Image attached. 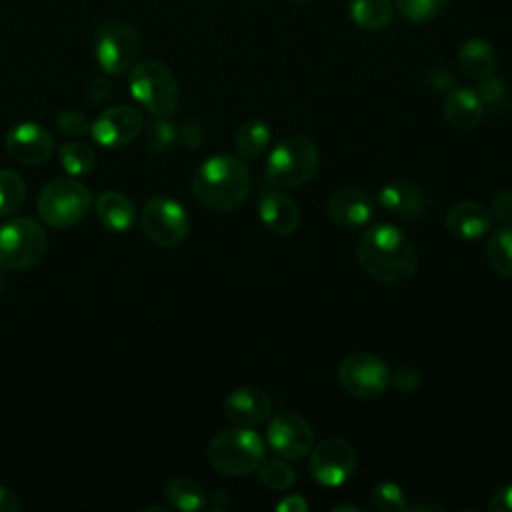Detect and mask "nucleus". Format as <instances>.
I'll list each match as a JSON object with an SVG mask.
<instances>
[{"mask_svg": "<svg viewBox=\"0 0 512 512\" xmlns=\"http://www.w3.org/2000/svg\"><path fill=\"white\" fill-rule=\"evenodd\" d=\"M356 258L368 276L384 284H404L416 274L414 246L392 224H374L364 230L356 242Z\"/></svg>", "mask_w": 512, "mask_h": 512, "instance_id": "nucleus-1", "label": "nucleus"}, {"mask_svg": "<svg viewBox=\"0 0 512 512\" xmlns=\"http://www.w3.org/2000/svg\"><path fill=\"white\" fill-rule=\"evenodd\" d=\"M192 192L206 210H236L250 192L248 166L232 154L210 156L194 172Z\"/></svg>", "mask_w": 512, "mask_h": 512, "instance_id": "nucleus-2", "label": "nucleus"}, {"mask_svg": "<svg viewBox=\"0 0 512 512\" xmlns=\"http://www.w3.org/2000/svg\"><path fill=\"white\" fill-rule=\"evenodd\" d=\"M318 160V148L310 138L300 134L284 136L268 156L264 180L278 190L302 186L316 174Z\"/></svg>", "mask_w": 512, "mask_h": 512, "instance_id": "nucleus-3", "label": "nucleus"}, {"mask_svg": "<svg viewBox=\"0 0 512 512\" xmlns=\"http://www.w3.org/2000/svg\"><path fill=\"white\" fill-rule=\"evenodd\" d=\"M206 458L220 474L246 476L264 462V440L250 428H228L210 440Z\"/></svg>", "mask_w": 512, "mask_h": 512, "instance_id": "nucleus-4", "label": "nucleus"}, {"mask_svg": "<svg viewBox=\"0 0 512 512\" xmlns=\"http://www.w3.org/2000/svg\"><path fill=\"white\" fill-rule=\"evenodd\" d=\"M128 88L134 100L156 118H168L178 108V80L172 70L158 60L136 62L130 70Z\"/></svg>", "mask_w": 512, "mask_h": 512, "instance_id": "nucleus-5", "label": "nucleus"}, {"mask_svg": "<svg viewBox=\"0 0 512 512\" xmlns=\"http://www.w3.org/2000/svg\"><path fill=\"white\" fill-rule=\"evenodd\" d=\"M92 206V192L76 178H54L42 186L36 210L44 224L70 228L78 224Z\"/></svg>", "mask_w": 512, "mask_h": 512, "instance_id": "nucleus-6", "label": "nucleus"}, {"mask_svg": "<svg viewBox=\"0 0 512 512\" xmlns=\"http://www.w3.org/2000/svg\"><path fill=\"white\" fill-rule=\"evenodd\" d=\"M48 250L44 228L28 216L10 218L0 226V266L22 272L42 262Z\"/></svg>", "mask_w": 512, "mask_h": 512, "instance_id": "nucleus-7", "label": "nucleus"}, {"mask_svg": "<svg viewBox=\"0 0 512 512\" xmlns=\"http://www.w3.org/2000/svg\"><path fill=\"white\" fill-rule=\"evenodd\" d=\"M142 50L136 30L122 22H104L94 34V56L98 66L110 76H122L132 70Z\"/></svg>", "mask_w": 512, "mask_h": 512, "instance_id": "nucleus-8", "label": "nucleus"}, {"mask_svg": "<svg viewBox=\"0 0 512 512\" xmlns=\"http://www.w3.org/2000/svg\"><path fill=\"white\" fill-rule=\"evenodd\" d=\"M340 386L356 398H376L390 386V370L370 352H352L338 366Z\"/></svg>", "mask_w": 512, "mask_h": 512, "instance_id": "nucleus-9", "label": "nucleus"}, {"mask_svg": "<svg viewBox=\"0 0 512 512\" xmlns=\"http://www.w3.org/2000/svg\"><path fill=\"white\" fill-rule=\"evenodd\" d=\"M146 238L158 246H178L188 234V214L180 202L164 196L150 198L140 214Z\"/></svg>", "mask_w": 512, "mask_h": 512, "instance_id": "nucleus-10", "label": "nucleus"}, {"mask_svg": "<svg viewBox=\"0 0 512 512\" xmlns=\"http://www.w3.org/2000/svg\"><path fill=\"white\" fill-rule=\"evenodd\" d=\"M356 468V450L342 438L322 440L310 456V474L322 486H342Z\"/></svg>", "mask_w": 512, "mask_h": 512, "instance_id": "nucleus-11", "label": "nucleus"}, {"mask_svg": "<svg viewBox=\"0 0 512 512\" xmlns=\"http://www.w3.org/2000/svg\"><path fill=\"white\" fill-rule=\"evenodd\" d=\"M142 128V114L134 106L118 104L100 112V116L90 124V134L104 148H122L134 142Z\"/></svg>", "mask_w": 512, "mask_h": 512, "instance_id": "nucleus-12", "label": "nucleus"}, {"mask_svg": "<svg viewBox=\"0 0 512 512\" xmlns=\"http://www.w3.org/2000/svg\"><path fill=\"white\" fill-rule=\"evenodd\" d=\"M266 442L282 458H302L312 450V426L294 412H278L266 430Z\"/></svg>", "mask_w": 512, "mask_h": 512, "instance_id": "nucleus-13", "label": "nucleus"}, {"mask_svg": "<svg viewBox=\"0 0 512 512\" xmlns=\"http://www.w3.org/2000/svg\"><path fill=\"white\" fill-rule=\"evenodd\" d=\"M4 146L6 152L20 164H44L54 154L52 134L36 122L12 126L6 134Z\"/></svg>", "mask_w": 512, "mask_h": 512, "instance_id": "nucleus-14", "label": "nucleus"}, {"mask_svg": "<svg viewBox=\"0 0 512 512\" xmlns=\"http://www.w3.org/2000/svg\"><path fill=\"white\" fill-rule=\"evenodd\" d=\"M222 410H224V416L234 426L252 428L268 420L272 412V400L260 388L244 386V388H236L226 396Z\"/></svg>", "mask_w": 512, "mask_h": 512, "instance_id": "nucleus-15", "label": "nucleus"}, {"mask_svg": "<svg viewBox=\"0 0 512 512\" xmlns=\"http://www.w3.org/2000/svg\"><path fill=\"white\" fill-rule=\"evenodd\" d=\"M328 218L342 228H360L374 218V200L358 188H340L326 202Z\"/></svg>", "mask_w": 512, "mask_h": 512, "instance_id": "nucleus-16", "label": "nucleus"}, {"mask_svg": "<svg viewBox=\"0 0 512 512\" xmlns=\"http://www.w3.org/2000/svg\"><path fill=\"white\" fill-rule=\"evenodd\" d=\"M258 216L268 230L282 236L292 234L300 226L298 204L278 188H268L260 194Z\"/></svg>", "mask_w": 512, "mask_h": 512, "instance_id": "nucleus-17", "label": "nucleus"}, {"mask_svg": "<svg viewBox=\"0 0 512 512\" xmlns=\"http://www.w3.org/2000/svg\"><path fill=\"white\" fill-rule=\"evenodd\" d=\"M378 204L392 214L416 218L428 210V196L414 182L394 180L378 192Z\"/></svg>", "mask_w": 512, "mask_h": 512, "instance_id": "nucleus-18", "label": "nucleus"}, {"mask_svg": "<svg viewBox=\"0 0 512 512\" xmlns=\"http://www.w3.org/2000/svg\"><path fill=\"white\" fill-rule=\"evenodd\" d=\"M490 226L492 214L480 202H458L446 214V228L460 240H478L488 234Z\"/></svg>", "mask_w": 512, "mask_h": 512, "instance_id": "nucleus-19", "label": "nucleus"}, {"mask_svg": "<svg viewBox=\"0 0 512 512\" xmlns=\"http://www.w3.org/2000/svg\"><path fill=\"white\" fill-rule=\"evenodd\" d=\"M444 116L454 130H472L480 124L484 116V104L476 90L468 86H454L452 90H448L444 102Z\"/></svg>", "mask_w": 512, "mask_h": 512, "instance_id": "nucleus-20", "label": "nucleus"}, {"mask_svg": "<svg viewBox=\"0 0 512 512\" xmlns=\"http://www.w3.org/2000/svg\"><path fill=\"white\" fill-rule=\"evenodd\" d=\"M96 216L106 230H130L136 220V208L128 196L116 190H104L96 198Z\"/></svg>", "mask_w": 512, "mask_h": 512, "instance_id": "nucleus-21", "label": "nucleus"}, {"mask_svg": "<svg viewBox=\"0 0 512 512\" xmlns=\"http://www.w3.org/2000/svg\"><path fill=\"white\" fill-rule=\"evenodd\" d=\"M458 68L474 80L490 76L496 68L494 48L482 38H468L458 50Z\"/></svg>", "mask_w": 512, "mask_h": 512, "instance_id": "nucleus-22", "label": "nucleus"}, {"mask_svg": "<svg viewBox=\"0 0 512 512\" xmlns=\"http://www.w3.org/2000/svg\"><path fill=\"white\" fill-rule=\"evenodd\" d=\"M348 14L352 22L364 30H384L392 20L390 0H350Z\"/></svg>", "mask_w": 512, "mask_h": 512, "instance_id": "nucleus-23", "label": "nucleus"}, {"mask_svg": "<svg viewBox=\"0 0 512 512\" xmlns=\"http://www.w3.org/2000/svg\"><path fill=\"white\" fill-rule=\"evenodd\" d=\"M164 496L174 508L182 512H196L206 504L204 488L196 480L186 476L172 478L164 488Z\"/></svg>", "mask_w": 512, "mask_h": 512, "instance_id": "nucleus-24", "label": "nucleus"}, {"mask_svg": "<svg viewBox=\"0 0 512 512\" xmlns=\"http://www.w3.org/2000/svg\"><path fill=\"white\" fill-rule=\"evenodd\" d=\"M270 144V128L266 122L252 118L246 120L236 132V150L242 158L260 156Z\"/></svg>", "mask_w": 512, "mask_h": 512, "instance_id": "nucleus-25", "label": "nucleus"}, {"mask_svg": "<svg viewBox=\"0 0 512 512\" xmlns=\"http://www.w3.org/2000/svg\"><path fill=\"white\" fill-rule=\"evenodd\" d=\"M486 258L490 266L504 278L512 280V230L502 226L490 234L486 242Z\"/></svg>", "mask_w": 512, "mask_h": 512, "instance_id": "nucleus-26", "label": "nucleus"}, {"mask_svg": "<svg viewBox=\"0 0 512 512\" xmlns=\"http://www.w3.org/2000/svg\"><path fill=\"white\" fill-rule=\"evenodd\" d=\"M26 200V184L14 170H0V216H12Z\"/></svg>", "mask_w": 512, "mask_h": 512, "instance_id": "nucleus-27", "label": "nucleus"}, {"mask_svg": "<svg viewBox=\"0 0 512 512\" xmlns=\"http://www.w3.org/2000/svg\"><path fill=\"white\" fill-rule=\"evenodd\" d=\"M60 164L70 176H84L92 172L96 164V154L88 144L68 142L60 148Z\"/></svg>", "mask_w": 512, "mask_h": 512, "instance_id": "nucleus-28", "label": "nucleus"}, {"mask_svg": "<svg viewBox=\"0 0 512 512\" xmlns=\"http://www.w3.org/2000/svg\"><path fill=\"white\" fill-rule=\"evenodd\" d=\"M370 498H372V504L382 512H404V510H408L404 490L392 480L376 484L370 492Z\"/></svg>", "mask_w": 512, "mask_h": 512, "instance_id": "nucleus-29", "label": "nucleus"}, {"mask_svg": "<svg viewBox=\"0 0 512 512\" xmlns=\"http://www.w3.org/2000/svg\"><path fill=\"white\" fill-rule=\"evenodd\" d=\"M258 472H260V482L264 486H268L270 490H286L296 480L294 468L288 462H284V460L262 462Z\"/></svg>", "mask_w": 512, "mask_h": 512, "instance_id": "nucleus-30", "label": "nucleus"}, {"mask_svg": "<svg viewBox=\"0 0 512 512\" xmlns=\"http://www.w3.org/2000/svg\"><path fill=\"white\" fill-rule=\"evenodd\" d=\"M448 0H396V8L410 22H428L440 16Z\"/></svg>", "mask_w": 512, "mask_h": 512, "instance_id": "nucleus-31", "label": "nucleus"}, {"mask_svg": "<svg viewBox=\"0 0 512 512\" xmlns=\"http://www.w3.org/2000/svg\"><path fill=\"white\" fill-rule=\"evenodd\" d=\"M482 104H484V110H494V112H500L502 108L508 106L510 102V94H508V86L500 80V78H494L492 74L482 78L478 88H476Z\"/></svg>", "mask_w": 512, "mask_h": 512, "instance_id": "nucleus-32", "label": "nucleus"}, {"mask_svg": "<svg viewBox=\"0 0 512 512\" xmlns=\"http://www.w3.org/2000/svg\"><path fill=\"white\" fill-rule=\"evenodd\" d=\"M176 138H178V130L166 118H156L146 128V146H148L150 152H164V150H168L174 144Z\"/></svg>", "mask_w": 512, "mask_h": 512, "instance_id": "nucleus-33", "label": "nucleus"}, {"mask_svg": "<svg viewBox=\"0 0 512 512\" xmlns=\"http://www.w3.org/2000/svg\"><path fill=\"white\" fill-rule=\"evenodd\" d=\"M56 126L60 128L62 134L66 136H86L90 134V122L86 120L84 114L76 112V110H64L56 116Z\"/></svg>", "mask_w": 512, "mask_h": 512, "instance_id": "nucleus-34", "label": "nucleus"}, {"mask_svg": "<svg viewBox=\"0 0 512 512\" xmlns=\"http://www.w3.org/2000/svg\"><path fill=\"white\" fill-rule=\"evenodd\" d=\"M390 384L400 392H414L420 388V374L416 368L400 364L390 372Z\"/></svg>", "mask_w": 512, "mask_h": 512, "instance_id": "nucleus-35", "label": "nucleus"}, {"mask_svg": "<svg viewBox=\"0 0 512 512\" xmlns=\"http://www.w3.org/2000/svg\"><path fill=\"white\" fill-rule=\"evenodd\" d=\"M498 224L512 226V192L500 190L492 198V212H490Z\"/></svg>", "mask_w": 512, "mask_h": 512, "instance_id": "nucleus-36", "label": "nucleus"}, {"mask_svg": "<svg viewBox=\"0 0 512 512\" xmlns=\"http://www.w3.org/2000/svg\"><path fill=\"white\" fill-rule=\"evenodd\" d=\"M426 82L430 84V88L434 90H440V92H446V90H452L454 88V76L448 68L440 66V68H434L428 72L426 76Z\"/></svg>", "mask_w": 512, "mask_h": 512, "instance_id": "nucleus-37", "label": "nucleus"}, {"mask_svg": "<svg viewBox=\"0 0 512 512\" xmlns=\"http://www.w3.org/2000/svg\"><path fill=\"white\" fill-rule=\"evenodd\" d=\"M490 512H512V484L500 488L488 502Z\"/></svg>", "mask_w": 512, "mask_h": 512, "instance_id": "nucleus-38", "label": "nucleus"}, {"mask_svg": "<svg viewBox=\"0 0 512 512\" xmlns=\"http://www.w3.org/2000/svg\"><path fill=\"white\" fill-rule=\"evenodd\" d=\"M278 512H306L308 510V502L304 500V496L300 494H290L284 500H280L276 504Z\"/></svg>", "mask_w": 512, "mask_h": 512, "instance_id": "nucleus-39", "label": "nucleus"}, {"mask_svg": "<svg viewBox=\"0 0 512 512\" xmlns=\"http://www.w3.org/2000/svg\"><path fill=\"white\" fill-rule=\"evenodd\" d=\"M110 92H112V86L108 84V80H104V78H92V82H90V86H88V96H90L92 102H102V100H106V98L110 96Z\"/></svg>", "mask_w": 512, "mask_h": 512, "instance_id": "nucleus-40", "label": "nucleus"}, {"mask_svg": "<svg viewBox=\"0 0 512 512\" xmlns=\"http://www.w3.org/2000/svg\"><path fill=\"white\" fill-rule=\"evenodd\" d=\"M178 136H180L182 142H184L186 146H190V148L200 146V144H202V138H204V134H202V130H200L198 124H186V126H182V130L178 132Z\"/></svg>", "mask_w": 512, "mask_h": 512, "instance_id": "nucleus-41", "label": "nucleus"}, {"mask_svg": "<svg viewBox=\"0 0 512 512\" xmlns=\"http://www.w3.org/2000/svg\"><path fill=\"white\" fill-rule=\"evenodd\" d=\"M22 508V502L18 500L16 492H12L6 486H0V512H16Z\"/></svg>", "mask_w": 512, "mask_h": 512, "instance_id": "nucleus-42", "label": "nucleus"}, {"mask_svg": "<svg viewBox=\"0 0 512 512\" xmlns=\"http://www.w3.org/2000/svg\"><path fill=\"white\" fill-rule=\"evenodd\" d=\"M340 510H352V512H356L358 508H356V506H348V504H342V506H334V512H340Z\"/></svg>", "mask_w": 512, "mask_h": 512, "instance_id": "nucleus-43", "label": "nucleus"}, {"mask_svg": "<svg viewBox=\"0 0 512 512\" xmlns=\"http://www.w3.org/2000/svg\"><path fill=\"white\" fill-rule=\"evenodd\" d=\"M296 2H306V0H296Z\"/></svg>", "mask_w": 512, "mask_h": 512, "instance_id": "nucleus-44", "label": "nucleus"}]
</instances>
